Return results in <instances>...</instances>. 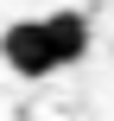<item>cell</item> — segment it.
Instances as JSON below:
<instances>
[{"label": "cell", "instance_id": "cell-1", "mask_svg": "<svg viewBox=\"0 0 114 121\" xmlns=\"http://www.w3.org/2000/svg\"><path fill=\"white\" fill-rule=\"evenodd\" d=\"M0 57H6L19 77H51V70H57V51H51L44 19H13V26L0 32Z\"/></svg>", "mask_w": 114, "mask_h": 121}, {"label": "cell", "instance_id": "cell-2", "mask_svg": "<svg viewBox=\"0 0 114 121\" xmlns=\"http://www.w3.org/2000/svg\"><path fill=\"white\" fill-rule=\"evenodd\" d=\"M44 32H51V51H57V70H63V64H83V51H89V19H83L76 6L44 13Z\"/></svg>", "mask_w": 114, "mask_h": 121}]
</instances>
